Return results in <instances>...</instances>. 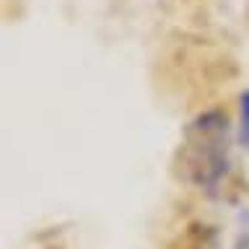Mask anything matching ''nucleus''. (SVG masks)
Wrapping results in <instances>:
<instances>
[{"label": "nucleus", "instance_id": "nucleus-1", "mask_svg": "<svg viewBox=\"0 0 249 249\" xmlns=\"http://www.w3.org/2000/svg\"><path fill=\"white\" fill-rule=\"evenodd\" d=\"M231 122L221 109L197 114L182 130L177 148V174L182 182L205 192H215L231 169Z\"/></svg>", "mask_w": 249, "mask_h": 249}, {"label": "nucleus", "instance_id": "nucleus-2", "mask_svg": "<svg viewBox=\"0 0 249 249\" xmlns=\"http://www.w3.org/2000/svg\"><path fill=\"white\" fill-rule=\"evenodd\" d=\"M249 247V215L233 208L221 218L195 221L179 233L174 249H247Z\"/></svg>", "mask_w": 249, "mask_h": 249}, {"label": "nucleus", "instance_id": "nucleus-3", "mask_svg": "<svg viewBox=\"0 0 249 249\" xmlns=\"http://www.w3.org/2000/svg\"><path fill=\"white\" fill-rule=\"evenodd\" d=\"M236 143L249 151V89L239 93V124H236Z\"/></svg>", "mask_w": 249, "mask_h": 249}]
</instances>
